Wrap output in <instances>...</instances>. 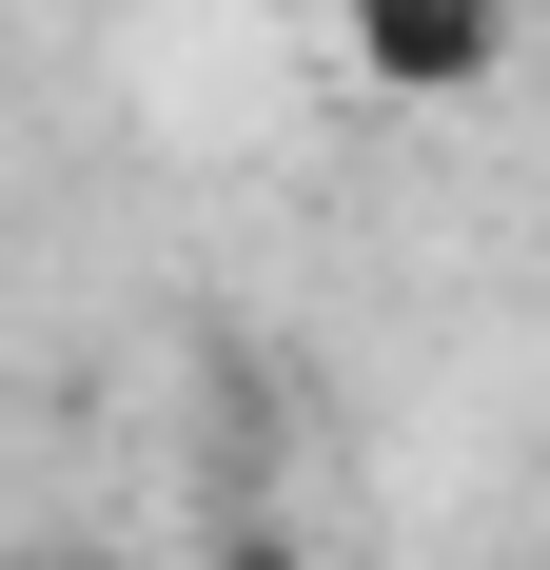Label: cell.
Returning <instances> with one entry per match:
<instances>
[{
  "mask_svg": "<svg viewBox=\"0 0 550 570\" xmlns=\"http://www.w3.org/2000/svg\"><path fill=\"white\" fill-rule=\"evenodd\" d=\"M334 40H354L374 99H472L511 59V0H334Z\"/></svg>",
  "mask_w": 550,
  "mask_h": 570,
  "instance_id": "6da1fadb",
  "label": "cell"
},
{
  "mask_svg": "<svg viewBox=\"0 0 550 570\" xmlns=\"http://www.w3.org/2000/svg\"><path fill=\"white\" fill-rule=\"evenodd\" d=\"M197 570H334V551H315L295 512H217V531H197Z\"/></svg>",
  "mask_w": 550,
  "mask_h": 570,
  "instance_id": "7a4b0ae2",
  "label": "cell"
}]
</instances>
